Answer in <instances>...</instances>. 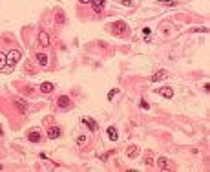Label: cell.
Returning a JSON list of instances; mask_svg holds the SVG:
<instances>
[{"instance_id": "12", "label": "cell", "mask_w": 210, "mask_h": 172, "mask_svg": "<svg viewBox=\"0 0 210 172\" xmlns=\"http://www.w3.org/2000/svg\"><path fill=\"white\" fill-rule=\"evenodd\" d=\"M28 139H29L31 143H38V141H40V132H38V130H31L29 136H28Z\"/></svg>"}, {"instance_id": "24", "label": "cell", "mask_w": 210, "mask_h": 172, "mask_svg": "<svg viewBox=\"0 0 210 172\" xmlns=\"http://www.w3.org/2000/svg\"><path fill=\"white\" fill-rule=\"evenodd\" d=\"M2 168H4V167H2V165H0V170H2Z\"/></svg>"}, {"instance_id": "11", "label": "cell", "mask_w": 210, "mask_h": 172, "mask_svg": "<svg viewBox=\"0 0 210 172\" xmlns=\"http://www.w3.org/2000/svg\"><path fill=\"white\" fill-rule=\"evenodd\" d=\"M137 154H139V146L132 145V146H128V149H126V156H128V158H135Z\"/></svg>"}, {"instance_id": "5", "label": "cell", "mask_w": 210, "mask_h": 172, "mask_svg": "<svg viewBox=\"0 0 210 172\" xmlns=\"http://www.w3.org/2000/svg\"><path fill=\"white\" fill-rule=\"evenodd\" d=\"M38 42H40L44 48H48V46H50V35L44 33V31H40V33H38Z\"/></svg>"}, {"instance_id": "15", "label": "cell", "mask_w": 210, "mask_h": 172, "mask_svg": "<svg viewBox=\"0 0 210 172\" xmlns=\"http://www.w3.org/2000/svg\"><path fill=\"white\" fill-rule=\"evenodd\" d=\"M37 62L40 66H46V64H48V57H46L44 53H37Z\"/></svg>"}, {"instance_id": "16", "label": "cell", "mask_w": 210, "mask_h": 172, "mask_svg": "<svg viewBox=\"0 0 210 172\" xmlns=\"http://www.w3.org/2000/svg\"><path fill=\"white\" fill-rule=\"evenodd\" d=\"M6 66V55H2V53H0V70H2Z\"/></svg>"}, {"instance_id": "19", "label": "cell", "mask_w": 210, "mask_h": 172, "mask_svg": "<svg viewBox=\"0 0 210 172\" xmlns=\"http://www.w3.org/2000/svg\"><path fill=\"white\" fill-rule=\"evenodd\" d=\"M141 108H145V110H148V108H150V105H148V103H146V101L143 99V101H141Z\"/></svg>"}, {"instance_id": "9", "label": "cell", "mask_w": 210, "mask_h": 172, "mask_svg": "<svg viewBox=\"0 0 210 172\" xmlns=\"http://www.w3.org/2000/svg\"><path fill=\"white\" fill-rule=\"evenodd\" d=\"M59 106H60V108H69V106H72V99H69V97H66V95L59 97Z\"/></svg>"}, {"instance_id": "7", "label": "cell", "mask_w": 210, "mask_h": 172, "mask_svg": "<svg viewBox=\"0 0 210 172\" xmlns=\"http://www.w3.org/2000/svg\"><path fill=\"white\" fill-rule=\"evenodd\" d=\"M82 123H84V125H86L91 132H95V130H97V123L93 121V119H90V117H82Z\"/></svg>"}, {"instance_id": "3", "label": "cell", "mask_w": 210, "mask_h": 172, "mask_svg": "<svg viewBox=\"0 0 210 172\" xmlns=\"http://www.w3.org/2000/svg\"><path fill=\"white\" fill-rule=\"evenodd\" d=\"M163 79H168V71L166 70H159L157 73L152 75V83H157V81H163Z\"/></svg>"}, {"instance_id": "22", "label": "cell", "mask_w": 210, "mask_h": 172, "mask_svg": "<svg viewBox=\"0 0 210 172\" xmlns=\"http://www.w3.org/2000/svg\"><path fill=\"white\" fill-rule=\"evenodd\" d=\"M163 6H175V2H161Z\"/></svg>"}, {"instance_id": "18", "label": "cell", "mask_w": 210, "mask_h": 172, "mask_svg": "<svg viewBox=\"0 0 210 172\" xmlns=\"http://www.w3.org/2000/svg\"><path fill=\"white\" fill-rule=\"evenodd\" d=\"M84 143H86V137H84V136L77 137V145H84Z\"/></svg>"}, {"instance_id": "14", "label": "cell", "mask_w": 210, "mask_h": 172, "mask_svg": "<svg viewBox=\"0 0 210 172\" xmlns=\"http://www.w3.org/2000/svg\"><path fill=\"white\" fill-rule=\"evenodd\" d=\"M108 137H110L111 141H117V139H119V134H117V130H115L113 127L108 128Z\"/></svg>"}, {"instance_id": "13", "label": "cell", "mask_w": 210, "mask_h": 172, "mask_svg": "<svg viewBox=\"0 0 210 172\" xmlns=\"http://www.w3.org/2000/svg\"><path fill=\"white\" fill-rule=\"evenodd\" d=\"M53 83H42L40 84V92H44V93H50V92H53Z\"/></svg>"}, {"instance_id": "21", "label": "cell", "mask_w": 210, "mask_h": 172, "mask_svg": "<svg viewBox=\"0 0 210 172\" xmlns=\"http://www.w3.org/2000/svg\"><path fill=\"white\" fill-rule=\"evenodd\" d=\"M64 22V15L62 13H59V24H62Z\"/></svg>"}, {"instance_id": "4", "label": "cell", "mask_w": 210, "mask_h": 172, "mask_svg": "<svg viewBox=\"0 0 210 172\" xmlns=\"http://www.w3.org/2000/svg\"><path fill=\"white\" fill-rule=\"evenodd\" d=\"M157 167L161 170H170L172 168V163L166 159V158H157Z\"/></svg>"}, {"instance_id": "17", "label": "cell", "mask_w": 210, "mask_h": 172, "mask_svg": "<svg viewBox=\"0 0 210 172\" xmlns=\"http://www.w3.org/2000/svg\"><path fill=\"white\" fill-rule=\"evenodd\" d=\"M119 93V90H111L110 93H108V99H113V95H117Z\"/></svg>"}, {"instance_id": "1", "label": "cell", "mask_w": 210, "mask_h": 172, "mask_svg": "<svg viewBox=\"0 0 210 172\" xmlns=\"http://www.w3.org/2000/svg\"><path fill=\"white\" fill-rule=\"evenodd\" d=\"M20 57H22V55H20V52H18V50H11V52L6 55V66H8L9 70H13V68H15V64L20 61Z\"/></svg>"}, {"instance_id": "8", "label": "cell", "mask_w": 210, "mask_h": 172, "mask_svg": "<svg viewBox=\"0 0 210 172\" xmlns=\"http://www.w3.org/2000/svg\"><path fill=\"white\" fill-rule=\"evenodd\" d=\"M91 6H93V11L95 13H101L104 9V0H91Z\"/></svg>"}, {"instance_id": "10", "label": "cell", "mask_w": 210, "mask_h": 172, "mask_svg": "<svg viewBox=\"0 0 210 172\" xmlns=\"http://www.w3.org/2000/svg\"><path fill=\"white\" fill-rule=\"evenodd\" d=\"M48 137H50V139H57V137H60V128H59V127L50 128V130H48Z\"/></svg>"}, {"instance_id": "20", "label": "cell", "mask_w": 210, "mask_h": 172, "mask_svg": "<svg viewBox=\"0 0 210 172\" xmlns=\"http://www.w3.org/2000/svg\"><path fill=\"white\" fill-rule=\"evenodd\" d=\"M143 35L148 37V35H150V28H145V30H143Z\"/></svg>"}, {"instance_id": "2", "label": "cell", "mask_w": 210, "mask_h": 172, "mask_svg": "<svg viewBox=\"0 0 210 172\" xmlns=\"http://www.w3.org/2000/svg\"><path fill=\"white\" fill-rule=\"evenodd\" d=\"M13 103H15V106H17V110H18L20 114H26V110H28V103H26L24 99H18V97H15Z\"/></svg>"}, {"instance_id": "6", "label": "cell", "mask_w": 210, "mask_h": 172, "mask_svg": "<svg viewBox=\"0 0 210 172\" xmlns=\"http://www.w3.org/2000/svg\"><path fill=\"white\" fill-rule=\"evenodd\" d=\"M163 97H166V99H172V95H174V90L170 88V86H165V88H159L157 90Z\"/></svg>"}, {"instance_id": "23", "label": "cell", "mask_w": 210, "mask_h": 172, "mask_svg": "<svg viewBox=\"0 0 210 172\" xmlns=\"http://www.w3.org/2000/svg\"><path fill=\"white\" fill-rule=\"evenodd\" d=\"M79 2H81V4H90L91 0H79Z\"/></svg>"}]
</instances>
